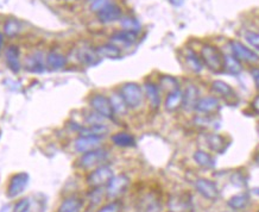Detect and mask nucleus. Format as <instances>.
Wrapping results in <instances>:
<instances>
[{"label":"nucleus","mask_w":259,"mask_h":212,"mask_svg":"<svg viewBox=\"0 0 259 212\" xmlns=\"http://www.w3.org/2000/svg\"><path fill=\"white\" fill-rule=\"evenodd\" d=\"M201 60L204 66L214 73L224 70V54L213 44H203L201 48Z\"/></svg>","instance_id":"obj_1"},{"label":"nucleus","mask_w":259,"mask_h":212,"mask_svg":"<svg viewBox=\"0 0 259 212\" xmlns=\"http://www.w3.org/2000/svg\"><path fill=\"white\" fill-rule=\"evenodd\" d=\"M20 30H22V25L16 19H9L4 24V32L9 37L17 36L20 32Z\"/></svg>","instance_id":"obj_35"},{"label":"nucleus","mask_w":259,"mask_h":212,"mask_svg":"<svg viewBox=\"0 0 259 212\" xmlns=\"http://www.w3.org/2000/svg\"><path fill=\"white\" fill-rule=\"evenodd\" d=\"M102 138L92 137V136H79L74 142V148L77 153L84 154L91 150L100 148Z\"/></svg>","instance_id":"obj_13"},{"label":"nucleus","mask_w":259,"mask_h":212,"mask_svg":"<svg viewBox=\"0 0 259 212\" xmlns=\"http://www.w3.org/2000/svg\"><path fill=\"white\" fill-rule=\"evenodd\" d=\"M110 100H111L112 106H113V110H114L115 115L122 116L127 112V110H128L127 105H126L125 100L122 99L121 94L119 93V92H114V93L111 95Z\"/></svg>","instance_id":"obj_31"},{"label":"nucleus","mask_w":259,"mask_h":212,"mask_svg":"<svg viewBox=\"0 0 259 212\" xmlns=\"http://www.w3.org/2000/svg\"><path fill=\"white\" fill-rule=\"evenodd\" d=\"M245 40L250 44L251 47H253L254 49L259 51V33L254 31H247L245 33Z\"/></svg>","instance_id":"obj_37"},{"label":"nucleus","mask_w":259,"mask_h":212,"mask_svg":"<svg viewBox=\"0 0 259 212\" xmlns=\"http://www.w3.org/2000/svg\"><path fill=\"white\" fill-rule=\"evenodd\" d=\"M94 2V0H91V3H93Z\"/></svg>","instance_id":"obj_49"},{"label":"nucleus","mask_w":259,"mask_h":212,"mask_svg":"<svg viewBox=\"0 0 259 212\" xmlns=\"http://www.w3.org/2000/svg\"><path fill=\"white\" fill-rule=\"evenodd\" d=\"M183 105V91L177 90L166 94L164 108L168 112H175Z\"/></svg>","instance_id":"obj_21"},{"label":"nucleus","mask_w":259,"mask_h":212,"mask_svg":"<svg viewBox=\"0 0 259 212\" xmlns=\"http://www.w3.org/2000/svg\"><path fill=\"white\" fill-rule=\"evenodd\" d=\"M120 25L124 30H128V31H134V32H137V33L141 31V28H142L139 20L137 18H135V17H131V16L122 17V18L120 19Z\"/></svg>","instance_id":"obj_33"},{"label":"nucleus","mask_w":259,"mask_h":212,"mask_svg":"<svg viewBox=\"0 0 259 212\" xmlns=\"http://www.w3.org/2000/svg\"><path fill=\"white\" fill-rule=\"evenodd\" d=\"M200 100L199 90L195 85H188L183 91V105L182 108L186 111H194L196 109L197 102Z\"/></svg>","instance_id":"obj_15"},{"label":"nucleus","mask_w":259,"mask_h":212,"mask_svg":"<svg viewBox=\"0 0 259 212\" xmlns=\"http://www.w3.org/2000/svg\"><path fill=\"white\" fill-rule=\"evenodd\" d=\"M98 20L102 24H111L122 18V10L115 3L110 2L97 12Z\"/></svg>","instance_id":"obj_9"},{"label":"nucleus","mask_w":259,"mask_h":212,"mask_svg":"<svg viewBox=\"0 0 259 212\" xmlns=\"http://www.w3.org/2000/svg\"><path fill=\"white\" fill-rule=\"evenodd\" d=\"M122 205L120 201H112V203H108L104 206H101L97 212H121Z\"/></svg>","instance_id":"obj_36"},{"label":"nucleus","mask_w":259,"mask_h":212,"mask_svg":"<svg viewBox=\"0 0 259 212\" xmlns=\"http://www.w3.org/2000/svg\"><path fill=\"white\" fill-rule=\"evenodd\" d=\"M108 157L107 150L98 148L91 152H87L81 155V157L77 161V165L82 169H91V168H97L99 166H102V163L106 161Z\"/></svg>","instance_id":"obj_3"},{"label":"nucleus","mask_w":259,"mask_h":212,"mask_svg":"<svg viewBox=\"0 0 259 212\" xmlns=\"http://www.w3.org/2000/svg\"><path fill=\"white\" fill-rule=\"evenodd\" d=\"M212 90L215 92L217 94H219L221 98H224L225 100L232 101L233 99H237V94L234 92L233 88H232L231 85L225 83L223 80H215L213 81L212 85H210Z\"/></svg>","instance_id":"obj_19"},{"label":"nucleus","mask_w":259,"mask_h":212,"mask_svg":"<svg viewBox=\"0 0 259 212\" xmlns=\"http://www.w3.org/2000/svg\"><path fill=\"white\" fill-rule=\"evenodd\" d=\"M47 67L51 70L63 69L67 66V57L56 50H50L46 56Z\"/></svg>","instance_id":"obj_20"},{"label":"nucleus","mask_w":259,"mask_h":212,"mask_svg":"<svg viewBox=\"0 0 259 212\" xmlns=\"http://www.w3.org/2000/svg\"><path fill=\"white\" fill-rule=\"evenodd\" d=\"M83 201L79 197H68L59 206L57 212H79L82 207Z\"/></svg>","instance_id":"obj_25"},{"label":"nucleus","mask_w":259,"mask_h":212,"mask_svg":"<svg viewBox=\"0 0 259 212\" xmlns=\"http://www.w3.org/2000/svg\"><path fill=\"white\" fill-rule=\"evenodd\" d=\"M30 181V175L25 172L16 173L10 178L8 190H6V196H8L10 199H13V198L19 197L20 194L24 193V191L26 190Z\"/></svg>","instance_id":"obj_6"},{"label":"nucleus","mask_w":259,"mask_h":212,"mask_svg":"<svg viewBox=\"0 0 259 212\" xmlns=\"http://www.w3.org/2000/svg\"><path fill=\"white\" fill-rule=\"evenodd\" d=\"M144 92H145V97L148 98L150 105H151L153 109H157L159 104H161V93H159V87L157 85L148 81V83H145L144 85Z\"/></svg>","instance_id":"obj_23"},{"label":"nucleus","mask_w":259,"mask_h":212,"mask_svg":"<svg viewBox=\"0 0 259 212\" xmlns=\"http://www.w3.org/2000/svg\"><path fill=\"white\" fill-rule=\"evenodd\" d=\"M30 206H31V203L28 198H24V199H20L17 201L13 206V212H29Z\"/></svg>","instance_id":"obj_38"},{"label":"nucleus","mask_w":259,"mask_h":212,"mask_svg":"<svg viewBox=\"0 0 259 212\" xmlns=\"http://www.w3.org/2000/svg\"><path fill=\"white\" fill-rule=\"evenodd\" d=\"M90 106L92 110L97 112V114L100 115L105 119H110V121H113L114 119L115 114L113 106L111 104L110 98L105 97L102 94H94L90 99Z\"/></svg>","instance_id":"obj_5"},{"label":"nucleus","mask_w":259,"mask_h":212,"mask_svg":"<svg viewBox=\"0 0 259 212\" xmlns=\"http://www.w3.org/2000/svg\"><path fill=\"white\" fill-rule=\"evenodd\" d=\"M251 106H252V109H253V111L255 112V114L259 115V95H257V97L253 99V101H252Z\"/></svg>","instance_id":"obj_43"},{"label":"nucleus","mask_w":259,"mask_h":212,"mask_svg":"<svg viewBox=\"0 0 259 212\" xmlns=\"http://www.w3.org/2000/svg\"><path fill=\"white\" fill-rule=\"evenodd\" d=\"M232 53H233V56H236L238 60L244 61V62L247 63H257L259 62V55L257 53H254L253 50L250 49V48L245 46L239 41H231L230 42Z\"/></svg>","instance_id":"obj_8"},{"label":"nucleus","mask_w":259,"mask_h":212,"mask_svg":"<svg viewBox=\"0 0 259 212\" xmlns=\"http://www.w3.org/2000/svg\"><path fill=\"white\" fill-rule=\"evenodd\" d=\"M138 33L134 31H128V30H119V31L114 32L113 35L110 37L111 43L115 44V46L121 48H128L137 42Z\"/></svg>","instance_id":"obj_11"},{"label":"nucleus","mask_w":259,"mask_h":212,"mask_svg":"<svg viewBox=\"0 0 259 212\" xmlns=\"http://www.w3.org/2000/svg\"><path fill=\"white\" fill-rule=\"evenodd\" d=\"M251 74H252V78H253V80H254L255 86L259 88V68H253V69L251 70Z\"/></svg>","instance_id":"obj_42"},{"label":"nucleus","mask_w":259,"mask_h":212,"mask_svg":"<svg viewBox=\"0 0 259 212\" xmlns=\"http://www.w3.org/2000/svg\"><path fill=\"white\" fill-rule=\"evenodd\" d=\"M77 59H79L81 63L86 64V66H94V64L98 63L100 57L98 56L97 50L86 46L77 50Z\"/></svg>","instance_id":"obj_22"},{"label":"nucleus","mask_w":259,"mask_h":212,"mask_svg":"<svg viewBox=\"0 0 259 212\" xmlns=\"http://www.w3.org/2000/svg\"><path fill=\"white\" fill-rule=\"evenodd\" d=\"M64 2H74V0H64Z\"/></svg>","instance_id":"obj_48"},{"label":"nucleus","mask_w":259,"mask_h":212,"mask_svg":"<svg viewBox=\"0 0 259 212\" xmlns=\"http://www.w3.org/2000/svg\"><path fill=\"white\" fill-rule=\"evenodd\" d=\"M76 131L79 136H92V137H105L110 128L106 124H86L76 126Z\"/></svg>","instance_id":"obj_14"},{"label":"nucleus","mask_w":259,"mask_h":212,"mask_svg":"<svg viewBox=\"0 0 259 212\" xmlns=\"http://www.w3.org/2000/svg\"><path fill=\"white\" fill-rule=\"evenodd\" d=\"M130 185V179L125 174L114 175L106 186V194L110 199H117L126 192Z\"/></svg>","instance_id":"obj_7"},{"label":"nucleus","mask_w":259,"mask_h":212,"mask_svg":"<svg viewBox=\"0 0 259 212\" xmlns=\"http://www.w3.org/2000/svg\"><path fill=\"white\" fill-rule=\"evenodd\" d=\"M159 87H161L163 91L168 92V93L180 90L179 81L172 77H162L161 80H159Z\"/></svg>","instance_id":"obj_34"},{"label":"nucleus","mask_w":259,"mask_h":212,"mask_svg":"<svg viewBox=\"0 0 259 212\" xmlns=\"http://www.w3.org/2000/svg\"><path fill=\"white\" fill-rule=\"evenodd\" d=\"M114 176L113 169L110 166L102 165L99 166L94 170H92L90 175L87 176V184L90 185L92 189H97V187L107 186L110 180Z\"/></svg>","instance_id":"obj_4"},{"label":"nucleus","mask_w":259,"mask_h":212,"mask_svg":"<svg viewBox=\"0 0 259 212\" xmlns=\"http://www.w3.org/2000/svg\"><path fill=\"white\" fill-rule=\"evenodd\" d=\"M119 93L121 94L122 99H124L126 105L128 109H138L142 105L143 100H144V92L143 88L136 83H126L121 86Z\"/></svg>","instance_id":"obj_2"},{"label":"nucleus","mask_w":259,"mask_h":212,"mask_svg":"<svg viewBox=\"0 0 259 212\" xmlns=\"http://www.w3.org/2000/svg\"><path fill=\"white\" fill-rule=\"evenodd\" d=\"M0 212H13V207L11 205H6V206H4L0 210Z\"/></svg>","instance_id":"obj_45"},{"label":"nucleus","mask_w":259,"mask_h":212,"mask_svg":"<svg viewBox=\"0 0 259 212\" xmlns=\"http://www.w3.org/2000/svg\"><path fill=\"white\" fill-rule=\"evenodd\" d=\"M224 70L228 74L239 75L243 72L241 62L233 55H224Z\"/></svg>","instance_id":"obj_27"},{"label":"nucleus","mask_w":259,"mask_h":212,"mask_svg":"<svg viewBox=\"0 0 259 212\" xmlns=\"http://www.w3.org/2000/svg\"><path fill=\"white\" fill-rule=\"evenodd\" d=\"M232 184L237 185V186H245V185H246L243 175L239 173H234L233 175H232Z\"/></svg>","instance_id":"obj_41"},{"label":"nucleus","mask_w":259,"mask_h":212,"mask_svg":"<svg viewBox=\"0 0 259 212\" xmlns=\"http://www.w3.org/2000/svg\"><path fill=\"white\" fill-rule=\"evenodd\" d=\"M3 44H4V36H3V33L0 32V50H2Z\"/></svg>","instance_id":"obj_46"},{"label":"nucleus","mask_w":259,"mask_h":212,"mask_svg":"<svg viewBox=\"0 0 259 212\" xmlns=\"http://www.w3.org/2000/svg\"><path fill=\"white\" fill-rule=\"evenodd\" d=\"M5 59H6V64H8L10 70H12L13 73H19L20 68H22L19 48L15 46V44L10 46L8 49H6Z\"/></svg>","instance_id":"obj_17"},{"label":"nucleus","mask_w":259,"mask_h":212,"mask_svg":"<svg viewBox=\"0 0 259 212\" xmlns=\"http://www.w3.org/2000/svg\"><path fill=\"white\" fill-rule=\"evenodd\" d=\"M220 110V101L215 97L200 98L195 111L201 115H213Z\"/></svg>","instance_id":"obj_16"},{"label":"nucleus","mask_w":259,"mask_h":212,"mask_svg":"<svg viewBox=\"0 0 259 212\" xmlns=\"http://www.w3.org/2000/svg\"><path fill=\"white\" fill-rule=\"evenodd\" d=\"M108 3H110V0H94V2L92 3V5H91V9L93 10V11L98 12L99 10L104 8L105 5H107Z\"/></svg>","instance_id":"obj_40"},{"label":"nucleus","mask_w":259,"mask_h":212,"mask_svg":"<svg viewBox=\"0 0 259 212\" xmlns=\"http://www.w3.org/2000/svg\"><path fill=\"white\" fill-rule=\"evenodd\" d=\"M206 141H207V145H208V147H209V149L212 150V152L220 153V154L224 153L228 146L226 142V138H225L224 136L218 135V134L208 135L207 136Z\"/></svg>","instance_id":"obj_26"},{"label":"nucleus","mask_w":259,"mask_h":212,"mask_svg":"<svg viewBox=\"0 0 259 212\" xmlns=\"http://www.w3.org/2000/svg\"><path fill=\"white\" fill-rule=\"evenodd\" d=\"M170 4L176 6V8H179V6H182L183 3H185V0H169Z\"/></svg>","instance_id":"obj_44"},{"label":"nucleus","mask_w":259,"mask_h":212,"mask_svg":"<svg viewBox=\"0 0 259 212\" xmlns=\"http://www.w3.org/2000/svg\"><path fill=\"white\" fill-rule=\"evenodd\" d=\"M190 207V201L182 196H176L170 199L169 208L171 212H185Z\"/></svg>","instance_id":"obj_32"},{"label":"nucleus","mask_w":259,"mask_h":212,"mask_svg":"<svg viewBox=\"0 0 259 212\" xmlns=\"http://www.w3.org/2000/svg\"><path fill=\"white\" fill-rule=\"evenodd\" d=\"M258 212H259V211H258Z\"/></svg>","instance_id":"obj_50"},{"label":"nucleus","mask_w":259,"mask_h":212,"mask_svg":"<svg viewBox=\"0 0 259 212\" xmlns=\"http://www.w3.org/2000/svg\"><path fill=\"white\" fill-rule=\"evenodd\" d=\"M194 160L195 162L202 168H207V169H212L215 167V161L210 154H208L207 152H203V150H196L194 153Z\"/></svg>","instance_id":"obj_28"},{"label":"nucleus","mask_w":259,"mask_h":212,"mask_svg":"<svg viewBox=\"0 0 259 212\" xmlns=\"http://www.w3.org/2000/svg\"><path fill=\"white\" fill-rule=\"evenodd\" d=\"M144 212H161V205L157 200H151L146 204Z\"/></svg>","instance_id":"obj_39"},{"label":"nucleus","mask_w":259,"mask_h":212,"mask_svg":"<svg viewBox=\"0 0 259 212\" xmlns=\"http://www.w3.org/2000/svg\"><path fill=\"white\" fill-rule=\"evenodd\" d=\"M248 204H250V196L247 193L236 194L227 201L228 207H231L232 210H243Z\"/></svg>","instance_id":"obj_30"},{"label":"nucleus","mask_w":259,"mask_h":212,"mask_svg":"<svg viewBox=\"0 0 259 212\" xmlns=\"http://www.w3.org/2000/svg\"><path fill=\"white\" fill-rule=\"evenodd\" d=\"M195 189L201 196L208 200L214 201L220 196L217 185L212 180L206 179V178H199V179L195 180Z\"/></svg>","instance_id":"obj_10"},{"label":"nucleus","mask_w":259,"mask_h":212,"mask_svg":"<svg viewBox=\"0 0 259 212\" xmlns=\"http://www.w3.org/2000/svg\"><path fill=\"white\" fill-rule=\"evenodd\" d=\"M98 56L100 59L108 60H118L121 57V49L113 43H105L95 48Z\"/></svg>","instance_id":"obj_18"},{"label":"nucleus","mask_w":259,"mask_h":212,"mask_svg":"<svg viewBox=\"0 0 259 212\" xmlns=\"http://www.w3.org/2000/svg\"><path fill=\"white\" fill-rule=\"evenodd\" d=\"M25 68L32 73H43L47 68V61L42 51H33L26 56Z\"/></svg>","instance_id":"obj_12"},{"label":"nucleus","mask_w":259,"mask_h":212,"mask_svg":"<svg viewBox=\"0 0 259 212\" xmlns=\"http://www.w3.org/2000/svg\"><path fill=\"white\" fill-rule=\"evenodd\" d=\"M186 62L188 64V67L195 73H200L203 69V62L201 60V57L197 55L195 51L192 49H187L186 51Z\"/></svg>","instance_id":"obj_29"},{"label":"nucleus","mask_w":259,"mask_h":212,"mask_svg":"<svg viewBox=\"0 0 259 212\" xmlns=\"http://www.w3.org/2000/svg\"><path fill=\"white\" fill-rule=\"evenodd\" d=\"M255 162H257V163H258V165H259V154H258V155H257V156H255Z\"/></svg>","instance_id":"obj_47"},{"label":"nucleus","mask_w":259,"mask_h":212,"mask_svg":"<svg viewBox=\"0 0 259 212\" xmlns=\"http://www.w3.org/2000/svg\"><path fill=\"white\" fill-rule=\"evenodd\" d=\"M111 139L114 146L120 147V148H132V147L136 146L135 136L125 131L117 132V134L112 136Z\"/></svg>","instance_id":"obj_24"}]
</instances>
